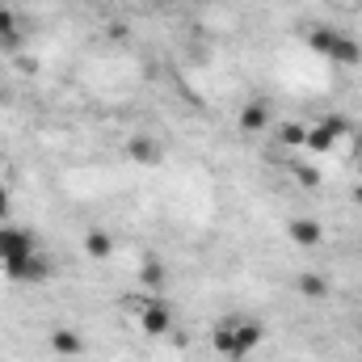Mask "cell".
<instances>
[{"label": "cell", "instance_id": "cell-9", "mask_svg": "<svg viewBox=\"0 0 362 362\" xmlns=\"http://www.w3.org/2000/svg\"><path fill=\"white\" fill-rule=\"evenodd\" d=\"M236 122H240V131H245V135H257V131H266V127H270V105H266V101H249V105L240 110V118H236Z\"/></svg>", "mask_w": 362, "mask_h": 362}, {"label": "cell", "instance_id": "cell-4", "mask_svg": "<svg viewBox=\"0 0 362 362\" xmlns=\"http://www.w3.org/2000/svg\"><path fill=\"white\" fill-rule=\"evenodd\" d=\"M139 329H144L148 337H165V333L173 329V312H169V303H165V299H148V303H139Z\"/></svg>", "mask_w": 362, "mask_h": 362}, {"label": "cell", "instance_id": "cell-7", "mask_svg": "<svg viewBox=\"0 0 362 362\" xmlns=\"http://www.w3.org/2000/svg\"><path fill=\"white\" fill-rule=\"evenodd\" d=\"M127 156L135 160V165H160L165 160V148H160V139H152V135H135L131 144H127Z\"/></svg>", "mask_w": 362, "mask_h": 362}, {"label": "cell", "instance_id": "cell-8", "mask_svg": "<svg viewBox=\"0 0 362 362\" xmlns=\"http://www.w3.org/2000/svg\"><path fill=\"white\" fill-rule=\"evenodd\" d=\"M47 346H51L59 358H81V354H85V337H81L76 329H55V333L47 337Z\"/></svg>", "mask_w": 362, "mask_h": 362}, {"label": "cell", "instance_id": "cell-3", "mask_svg": "<svg viewBox=\"0 0 362 362\" xmlns=\"http://www.w3.org/2000/svg\"><path fill=\"white\" fill-rule=\"evenodd\" d=\"M38 245L25 228H13V223H0V266H13V262H25L34 257Z\"/></svg>", "mask_w": 362, "mask_h": 362}, {"label": "cell", "instance_id": "cell-12", "mask_svg": "<svg viewBox=\"0 0 362 362\" xmlns=\"http://www.w3.org/2000/svg\"><path fill=\"white\" fill-rule=\"evenodd\" d=\"M295 286H299L303 299H325V295H329V278H325V274H299Z\"/></svg>", "mask_w": 362, "mask_h": 362}, {"label": "cell", "instance_id": "cell-6", "mask_svg": "<svg viewBox=\"0 0 362 362\" xmlns=\"http://www.w3.org/2000/svg\"><path fill=\"white\" fill-rule=\"evenodd\" d=\"M286 236H291L299 249H316V245L325 240V228H320V219H312V215H295V219L286 223Z\"/></svg>", "mask_w": 362, "mask_h": 362}, {"label": "cell", "instance_id": "cell-11", "mask_svg": "<svg viewBox=\"0 0 362 362\" xmlns=\"http://www.w3.org/2000/svg\"><path fill=\"white\" fill-rule=\"evenodd\" d=\"M333 64H358L362 59V47L358 38H346V34H337V42H333V55H329Z\"/></svg>", "mask_w": 362, "mask_h": 362}, {"label": "cell", "instance_id": "cell-16", "mask_svg": "<svg viewBox=\"0 0 362 362\" xmlns=\"http://www.w3.org/2000/svg\"><path fill=\"white\" fill-rule=\"evenodd\" d=\"M303 139H308V127H299V122H286L282 127V144L286 148H303Z\"/></svg>", "mask_w": 362, "mask_h": 362}, {"label": "cell", "instance_id": "cell-14", "mask_svg": "<svg viewBox=\"0 0 362 362\" xmlns=\"http://www.w3.org/2000/svg\"><path fill=\"white\" fill-rule=\"evenodd\" d=\"M0 42H4V47H21V34H17V13H13V8H0Z\"/></svg>", "mask_w": 362, "mask_h": 362}, {"label": "cell", "instance_id": "cell-17", "mask_svg": "<svg viewBox=\"0 0 362 362\" xmlns=\"http://www.w3.org/2000/svg\"><path fill=\"white\" fill-rule=\"evenodd\" d=\"M8 211H13V198H8V189L0 185V223H8Z\"/></svg>", "mask_w": 362, "mask_h": 362}, {"label": "cell", "instance_id": "cell-15", "mask_svg": "<svg viewBox=\"0 0 362 362\" xmlns=\"http://www.w3.org/2000/svg\"><path fill=\"white\" fill-rule=\"evenodd\" d=\"M139 278H144V286H165V266H160L156 257H148L144 270H139Z\"/></svg>", "mask_w": 362, "mask_h": 362}, {"label": "cell", "instance_id": "cell-2", "mask_svg": "<svg viewBox=\"0 0 362 362\" xmlns=\"http://www.w3.org/2000/svg\"><path fill=\"white\" fill-rule=\"evenodd\" d=\"M341 135H354V122H350L346 114H329V118H320L316 127H308L303 148H308V152H333Z\"/></svg>", "mask_w": 362, "mask_h": 362}, {"label": "cell", "instance_id": "cell-18", "mask_svg": "<svg viewBox=\"0 0 362 362\" xmlns=\"http://www.w3.org/2000/svg\"><path fill=\"white\" fill-rule=\"evenodd\" d=\"M354 152H358V156H362V131H358V135H354Z\"/></svg>", "mask_w": 362, "mask_h": 362}, {"label": "cell", "instance_id": "cell-10", "mask_svg": "<svg viewBox=\"0 0 362 362\" xmlns=\"http://www.w3.org/2000/svg\"><path fill=\"white\" fill-rule=\"evenodd\" d=\"M85 253H89L93 262H105V257L114 253V236L101 232V228H93L89 236H85Z\"/></svg>", "mask_w": 362, "mask_h": 362}, {"label": "cell", "instance_id": "cell-5", "mask_svg": "<svg viewBox=\"0 0 362 362\" xmlns=\"http://www.w3.org/2000/svg\"><path fill=\"white\" fill-rule=\"evenodd\" d=\"M51 262L42 257V253H34V257H25V262H13V266H4V274L13 278V282H25V286H34V282H47L51 278Z\"/></svg>", "mask_w": 362, "mask_h": 362}, {"label": "cell", "instance_id": "cell-13", "mask_svg": "<svg viewBox=\"0 0 362 362\" xmlns=\"http://www.w3.org/2000/svg\"><path fill=\"white\" fill-rule=\"evenodd\" d=\"M333 42H337V30H329V25H316V30L308 34V47H312L316 55H325V59L333 55Z\"/></svg>", "mask_w": 362, "mask_h": 362}, {"label": "cell", "instance_id": "cell-19", "mask_svg": "<svg viewBox=\"0 0 362 362\" xmlns=\"http://www.w3.org/2000/svg\"><path fill=\"white\" fill-rule=\"evenodd\" d=\"M354 202H358V206H362V181H358V185H354Z\"/></svg>", "mask_w": 362, "mask_h": 362}, {"label": "cell", "instance_id": "cell-1", "mask_svg": "<svg viewBox=\"0 0 362 362\" xmlns=\"http://www.w3.org/2000/svg\"><path fill=\"white\" fill-rule=\"evenodd\" d=\"M262 337H266L262 320H245V316H232V320H223V325L211 333V346H215L223 358H245V354H253V350L262 346Z\"/></svg>", "mask_w": 362, "mask_h": 362}]
</instances>
